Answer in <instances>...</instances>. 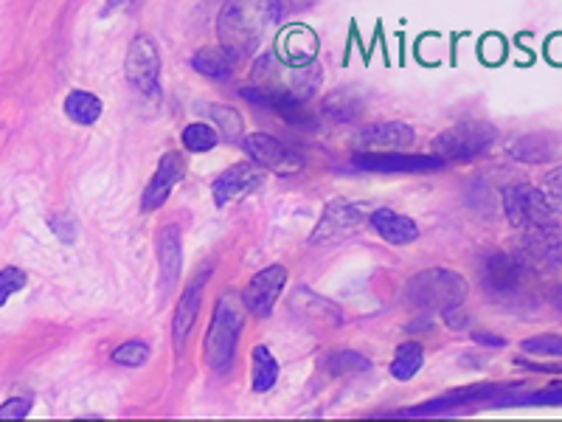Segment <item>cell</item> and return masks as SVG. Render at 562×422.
<instances>
[{
    "label": "cell",
    "mask_w": 562,
    "mask_h": 422,
    "mask_svg": "<svg viewBox=\"0 0 562 422\" xmlns=\"http://www.w3.org/2000/svg\"><path fill=\"white\" fill-rule=\"evenodd\" d=\"M512 254L520 259L526 271L540 273V276L562 271V228L557 223L523 228Z\"/></svg>",
    "instance_id": "5b68a950"
},
{
    "label": "cell",
    "mask_w": 562,
    "mask_h": 422,
    "mask_svg": "<svg viewBox=\"0 0 562 422\" xmlns=\"http://www.w3.org/2000/svg\"><path fill=\"white\" fill-rule=\"evenodd\" d=\"M127 79L133 82L141 93L158 91V76H161V51L155 46V40L149 34H138L130 48H127V60H124Z\"/></svg>",
    "instance_id": "52a82bcc"
},
{
    "label": "cell",
    "mask_w": 562,
    "mask_h": 422,
    "mask_svg": "<svg viewBox=\"0 0 562 422\" xmlns=\"http://www.w3.org/2000/svg\"><path fill=\"white\" fill-rule=\"evenodd\" d=\"M416 141V133L405 121H377L360 127L352 138L357 152H400L408 150Z\"/></svg>",
    "instance_id": "ba28073f"
},
{
    "label": "cell",
    "mask_w": 562,
    "mask_h": 422,
    "mask_svg": "<svg viewBox=\"0 0 562 422\" xmlns=\"http://www.w3.org/2000/svg\"><path fill=\"white\" fill-rule=\"evenodd\" d=\"M259 186H262V172H259L256 161L253 164L242 161V164H234L231 169L222 172L211 186V195H214V203L222 209L228 203H237L245 195H251L253 189H259Z\"/></svg>",
    "instance_id": "4fadbf2b"
},
{
    "label": "cell",
    "mask_w": 562,
    "mask_h": 422,
    "mask_svg": "<svg viewBox=\"0 0 562 422\" xmlns=\"http://www.w3.org/2000/svg\"><path fill=\"white\" fill-rule=\"evenodd\" d=\"M408 302L430 313H447L456 310L467 299V279L456 271L447 268H428V271L416 273L408 282L405 290Z\"/></svg>",
    "instance_id": "7a4b0ae2"
},
{
    "label": "cell",
    "mask_w": 562,
    "mask_h": 422,
    "mask_svg": "<svg viewBox=\"0 0 562 422\" xmlns=\"http://www.w3.org/2000/svg\"><path fill=\"white\" fill-rule=\"evenodd\" d=\"M180 141H183V147L189 152H208L214 150V144H217V130H214V124L197 121V124H189L183 130Z\"/></svg>",
    "instance_id": "83f0119b"
},
{
    "label": "cell",
    "mask_w": 562,
    "mask_h": 422,
    "mask_svg": "<svg viewBox=\"0 0 562 422\" xmlns=\"http://www.w3.org/2000/svg\"><path fill=\"white\" fill-rule=\"evenodd\" d=\"M324 116L335 124H352V121L360 119L363 113V96L352 88H341V91H332L324 99Z\"/></svg>",
    "instance_id": "44dd1931"
},
{
    "label": "cell",
    "mask_w": 562,
    "mask_h": 422,
    "mask_svg": "<svg viewBox=\"0 0 562 422\" xmlns=\"http://www.w3.org/2000/svg\"><path fill=\"white\" fill-rule=\"evenodd\" d=\"M495 141H498V130L487 121H461V124H453L433 138L430 150L442 161L464 164V161H473L478 155H484Z\"/></svg>",
    "instance_id": "277c9868"
},
{
    "label": "cell",
    "mask_w": 562,
    "mask_h": 422,
    "mask_svg": "<svg viewBox=\"0 0 562 422\" xmlns=\"http://www.w3.org/2000/svg\"><path fill=\"white\" fill-rule=\"evenodd\" d=\"M251 366H253V392L265 394L276 386L279 380V361L273 358V352L267 347H253L251 355Z\"/></svg>",
    "instance_id": "603a6c76"
},
{
    "label": "cell",
    "mask_w": 562,
    "mask_h": 422,
    "mask_svg": "<svg viewBox=\"0 0 562 422\" xmlns=\"http://www.w3.org/2000/svg\"><path fill=\"white\" fill-rule=\"evenodd\" d=\"M194 71L211 79H228L234 74V57L225 51V48H203L194 54Z\"/></svg>",
    "instance_id": "7402d4cb"
},
{
    "label": "cell",
    "mask_w": 562,
    "mask_h": 422,
    "mask_svg": "<svg viewBox=\"0 0 562 422\" xmlns=\"http://www.w3.org/2000/svg\"><path fill=\"white\" fill-rule=\"evenodd\" d=\"M523 273L526 268L520 265V259L515 254H489L481 262V282L487 287L492 296H509L523 285Z\"/></svg>",
    "instance_id": "7c38bea8"
},
{
    "label": "cell",
    "mask_w": 562,
    "mask_h": 422,
    "mask_svg": "<svg viewBox=\"0 0 562 422\" xmlns=\"http://www.w3.org/2000/svg\"><path fill=\"white\" fill-rule=\"evenodd\" d=\"M324 366L332 377H346L369 372L371 361L369 358H363L360 352H352V349H338V352H332V355L326 358Z\"/></svg>",
    "instance_id": "d4e9b609"
},
{
    "label": "cell",
    "mask_w": 562,
    "mask_h": 422,
    "mask_svg": "<svg viewBox=\"0 0 562 422\" xmlns=\"http://www.w3.org/2000/svg\"><path fill=\"white\" fill-rule=\"evenodd\" d=\"M245 152L259 166H265L270 172H281V175L298 172L304 166V161H301V155L296 150H290L284 141L265 136V133H253V136L245 138Z\"/></svg>",
    "instance_id": "30bf717a"
},
{
    "label": "cell",
    "mask_w": 562,
    "mask_h": 422,
    "mask_svg": "<svg viewBox=\"0 0 562 422\" xmlns=\"http://www.w3.org/2000/svg\"><path fill=\"white\" fill-rule=\"evenodd\" d=\"M543 192H546L551 209L557 211V214H562V166H557V169L548 175L546 183H543Z\"/></svg>",
    "instance_id": "836d02e7"
},
{
    "label": "cell",
    "mask_w": 562,
    "mask_h": 422,
    "mask_svg": "<svg viewBox=\"0 0 562 422\" xmlns=\"http://www.w3.org/2000/svg\"><path fill=\"white\" fill-rule=\"evenodd\" d=\"M65 116L76 124H96L102 119V99L88 91L68 93L65 99Z\"/></svg>",
    "instance_id": "cb8c5ba5"
},
{
    "label": "cell",
    "mask_w": 562,
    "mask_h": 422,
    "mask_svg": "<svg viewBox=\"0 0 562 422\" xmlns=\"http://www.w3.org/2000/svg\"><path fill=\"white\" fill-rule=\"evenodd\" d=\"M113 361L121 366H144L149 361V347L144 341H127L113 352Z\"/></svg>",
    "instance_id": "f546056e"
},
{
    "label": "cell",
    "mask_w": 562,
    "mask_h": 422,
    "mask_svg": "<svg viewBox=\"0 0 562 422\" xmlns=\"http://www.w3.org/2000/svg\"><path fill=\"white\" fill-rule=\"evenodd\" d=\"M242 307L234 296H222L217 302V310H214V318H211V327L206 332V361L214 372H225L231 361H234V352H237L239 335H242V324H245V316H242Z\"/></svg>",
    "instance_id": "3957f363"
},
{
    "label": "cell",
    "mask_w": 562,
    "mask_h": 422,
    "mask_svg": "<svg viewBox=\"0 0 562 422\" xmlns=\"http://www.w3.org/2000/svg\"><path fill=\"white\" fill-rule=\"evenodd\" d=\"M315 0H279L281 12L287 9V12H296V9H307V6H312Z\"/></svg>",
    "instance_id": "e575fe53"
},
{
    "label": "cell",
    "mask_w": 562,
    "mask_h": 422,
    "mask_svg": "<svg viewBox=\"0 0 562 422\" xmlns=\"http://www.w3.org/2000/svg\"><path fill=\"white\" fill-rule=\"evenodd\" d=\"M158 259H161V287L163 296L178 285L183 254H180V231L178 226H166L158 237Z\"/></svg>",
    "instance_id": "ac0fdd59"
},
{
    "label": "cell",
    "mask_w": 562,
    "mask_h": 422,
    "mask_svg": "<svg viewBox=\"0 0 562 422\" xmlns=\"http://www.w3.org/2000/svg\"><path fill=\"white\" fill-rule=\"evenodd\" d=\"M366 223V214L355 203H332L324 211L321 223L312 231V242L321 245V242H338L349 234H355L357 228Z\"/></svg>",
    "instance_id": "5bb4252c"
},
{
    "label": "cell",
    "mask_w": 562,
    "mask_h": 422,
    "mask_svg": "<svg viewBox=\"0 0 562 422\" xmlns=\"http://www.w3.org/2000/svg\"><path fill=\"white\" fill-rule=\"evenodd\" d=\"M520 349L540 358H562V335H534V338H526Z\"/></svg>",
    "instance_id": "f1b7e54d"
},
{
    "label": "cell",
    "mask_w": 562,
    "mask_h": 422,
    "mask_svg": "<svg viewBox=\"0 0 562 422\" xmlns=\"http://www.w3.org/2000/svg\"><path fill=\"white\" fill-rule=\"evenodd\" d=\"M355 166L369 172H433L444 161L436 155H405V152H357Z\"/></svg>",
    "instance_id": "8fae6325"
},
{
    "label": "cell",
    "mask_w": 562,
    "mask_h": 422,
    "mask_svg": "<svg viewBox=\"0 0 562 422\" xmlns=\"http://www.w3.org/2000/svg\"><path fill=\"white\" fill-rule=\"evenodd\" d=\"M127 3H130V0H107V6H104V15H107V12H113V9H124Z\"/></svg>",
    "instance_id": "8d00e7d4"
},
{
    "label": "cell",
    "mask_w": 562,
    "mask_h": 422,
    "mask_svg": "<svg viewBox=\"0 0 562 422\" xmlns=\"http://www.w3.org/2000/svg\"><path fill=\"white\" fill-rule=\"evenodd\" d=\"M369 223L391 245H408V242L419 240V226H416L411 217L400 214V211L377 209L369 217Z\"/></svg>",
    "instance_id": "e0dca14e"
},
{
    "label": "cell",
    "mask_w": 562,
    "mask_h": 422,
    "mask_svg": "<svg viewBox=\"0 0 562 422\" xmlns=\"http://www.w3.org/2000/svg\"><path fill=\"white\" fill-rule=\"evenodd\" d=\"M509 155L520 164H548L557 155H562V138L554 133H532V136L512 141Z\"/></svg>",
    "instance_id": "2e32d148"
},
{
    "label": "cell",
    "mask_w": 562,
    "mask_h": 422,
    "mask_svg": "<svg viewBox=\"0 0 562 422\" xmlns=\"http://www.w3.org/2000/svg\"><path fill=\"white\" fill-rule=\"evenodd\" d=\"M551 302H554L557 310H562V285H557L554 290H551Z\"/></svg>",
    "instance_id": "74e56055"
},
{
    "label": "cell",
    "mask_w": 562,
    "mask_h": 422,
    "mask_svg": "<svg viewBox=\"0 0 562 422\" xmlns=\"http://www.w3.org/2000/svg\"><path fill=\"white\" fill-rule=\"evenodd\" d=\"M284 285H287V271L281 265H270L265 271H259L248 282V287L242 290L245 310L256 318H267L273 313L281 293H284Z\"/></svg>",
    "instance_id": "9c48e42d"
},
{
    "label": "cell",
    "mask_w": 562,
    "mask_h": 422,
    "mask_svg": "<svg viewBox=\"0 0 562 422\" xmlns=\"http://www.w3.org/2000/svg\"><path fill=\"white\" fill-rule=\"evenodd\" d=\"M475 341H481V344H492V347H503L506 341L503 338H498V335H487V332H473Z\"/></svg>",
    "instance_id": "d590c367"
},
{
    "label": "cell",
    "mask_w": 562,
    "mask_h": 422,
    "mask_svg": "<svg viewBox=\"0 0 562 422\" xmlns=\"http://www.w3.org/2000/svg\"><path fill=\"white\" fill-rule=\"evenodd\" d=\"M31 406H34V400L29 394L26 397H12V400H6L0 406V420H23V417H29Z\"/></svg>",
    "instance_id": "d6a6232c"
},
{
    "label": "cell",
    "mask_w": 562,
    "mask_h": 422,
    "mask_svg": "<svg viewBox=\"0 0 562 422\" xmlns=\"http://www.w3.org/2000/svg\"><path fill=\"white\" fill-rule=\"evenodd\" d=\"M495 406H562V380H554L551 386L534 394H518V397H501Z\"/></svg>",
    "instance_id": "484cf974"
},
{
    "label": "cell",
    "mask_w": 562,
    "mask_h": 422,
    "mask_svg": "<svg viewBox=\"0 0 562 422\" xmlns=\"http://www.w3.org/2000/svg\"><path fill=\"white\" fill-rule=\"evenodd\" d=\"M503 211L509 217V223L515 228H534V226H548L554 223V214L548 197L543 189L529 186V183H518V186H509L503 192Z\"/></svg>",
    "instance_id": "8992f818"
},
{
    "label": "cell",
    "mask_w": 562,
    "mask_h": 422,
    "mask_svg": "<svg viewBox=\"0 0 562 422\" xmlns=\"http://www.w3.org/2000/svg\"><path fill=\"white\" fill-rule=\"evenodd\" d=\"M281 17L279 0H225L217 17L220 46L237 60L253 54L267 29Z\"/></svg>",
    "instance_id": "6da1fadb"
},
{
    "label": "cell",
    "mask_w": 562,
    "mask_h": 422,
    "mask_svg": "<svg viewBox=\"0 0 562 422\" xmlns=\"http://www.w3.org/2000/svg\"><path fill=\"white\" fill-rule=\"evenodd\" d=\"M183 175H186V166H183V158H180L178 152L163 155L161 164L155 169V178L149 181L147 192H144V200H141L144 211H152L158 209V206H163L166 197H169V192L175 189V183H180Z\"/></svg>",
    "instance_id": "9a60e30c"
},
{
    "label": "cell",
    "mask_w": 562,
    "mask_h": 422,
    "mask_svg": "<svg viewBox=\"0 0 562 422\" xmlns=\"http://www.w3.org/2000/svg\"><path fill=\"white\" fill-rule=\"evenodd\" d=\"M26 287V273L20 268H3L0 271V307L9 302L15 293H20Z\"/></svg>",
    "instance_id": "4dcf8cb0"
},
{
    "label": "cell",
    "mask_w": 562,
    "mask_h": 422,
    "mask_svg": "<svg viewBox=\"0 0 562 422\" xmlns=\"http://www.w3.org/2000/svg\"><path fill=\"white\" fill-rule=\"evenodd\" d=\"M211 119H214V127H222L225 138H237L242 133V119L231 107H211Z\"/></svg>",
    "instance_id": "1f68e13d"
},
{
    "label": "cell",
    "mask_w": 562,
    "mask_h": 422,
    "mask_svg": "<svg viewBox=\"0 0 562 422\" xmlns=\"http://www.w3.org/2000/svg\"><path fill=\"white\" fill-rule=\"evenodd\" d=\"M422 361H425V355H422L419 344H402L397 349V355H394V363H391V375L405 383V380H411L422 369Z\"/></svg>",
    "instance_id": "4316f807"
},
{
    "label": "cell",
    "mask_w": 562,
    "mask_h": 422,
    "mask_svg": "<svg viewBox=\"0 0 562 422\" xmlns=\"http://www.w3.org/2000/svg\"><path fill=\"white\" fill-rule=\"evenodd\" d=\"M281 60L290 62V65H310L318 57V37L312 34V29L307 26H296V29L284 31L279 43Z\"/></svg>",
    "instance_id": "d6986e66"
},
{
    "label": "cell",
    "mask_w": 562,
    "mask_h": 422,
    "mask_svg": "<svg viewBox=\"0 0 562 422\" xmlns=\"http://www.w3.org/2000/svg\"><path fill=\"white\" fill-rule=\"evenodd\" d=\"M200 282H192L186 287V293L180 296L178 307H175V318H172V338H175V349H183V341L189 338L194 327V318L200 313Z\"/></svg>",
    "instance_id": "ffe728a7"
}]
</instances>
